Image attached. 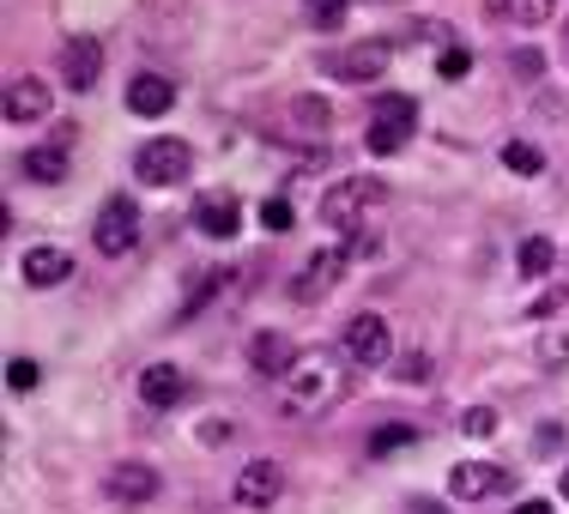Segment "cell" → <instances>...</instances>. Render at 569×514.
<instances>
[{"mask_svg": "<svg viewBox=\"0 0 569 514\" xmlns=\"http://www.w3.org/2000/svg\"><path fill=\"white\" fill-rule=\"evenodd\" d=\"M56 110V98H49L43 79H12L7 85V121H43Z\"/></svg>", "mask_w": 569, "mask_h": 514, "instance_id": "cell-18", "label": "cell"}, {"mask_svg": "<svg viewBox=\"0 0 569 514\" xmlns=\"http://www.w3.org/2000/svg\"><path fill=\"white\" fill-rule=\"evenodd\" d=\"M170 103H176V85H170L164 73H140V79L128 85V110L146 115V121H152V115H170Z\"/></svg>", "mask_w": 569, "mask_h": 514, "instance_id": "cell-19", "label": "cell"}, {"mask_svg": "<svg viewBox=\"0 0 569 514\" xmlns=\"http://www.w3.org/2000/svg\"><path fill=\"white\" fill-rule=\"evenodd\" d=\"M437 73H442V79H467V73H472V49H467V43H449V49L437 56Z\"/></svg>", "mask_w": 569, "mask_h": 514, "instance_id": "cell-25", "label": "cell"}, {"mask_svg": "<svg viewBox=\"0 0 569 514\" xmlns=\"http://www.w3.org/2000/svg\"><path fill=\"white\" fill-rule=\"evenodd\" d=\"M133 236H140V206H133L128 194L103 200L98 224H91V242H98V254H128Z\"/></svg>", "mask_w": 569, "mask_h": 514, "instance_id": "cell-7", "label": "cell"}, {"mask_svg": "<svg viewBox=\"0 0 569 514\" xmlns=\"http://www.w3.org/2000/svg\"><path fill=\"white\" fill-rule=\"evenodd\" d=\"M515 514H551V503H539V496H533V503H521Z\"/></svg>", "mask_w": 569, "mask_h": 514, "instance_id": "cell-35", "label": "cell"}, {"mask_svg": "<svg viewBox=\"0 0 569 514\" xmlns=\"http://www.w3.org/2000/svg\"><path fill=\"white\" fill-rule=\"evenodd\" d=\"M388 67V43H346V49H321V73L363 85V79H382Z\"/></svg>", "mask_w": 569, "mask_h": 514, "instance_id": "cell-5", "label": "cell"}, {"mask_svg": "<svg viewBox=\"0 0 569 514\" xmlns=\"http://www.w3.org/2000/svg\"><path fill=\"white\" fill-rule=\"evenodd\" d=\"M412 128H418V98L388 91V98L370 103V133H363V145H370L376 158H395L412 145Z\"/></svg>", "mask_w": 569, "mask_h": 514, "instance_id": "cell-2", "label": "cell"}, {"mask_svg": "<svg viewBox=\"0 0 569 514\" xmlns=\"http://www.w3.org/2000/svg\"><path fill=\"white\" fill-rule=\"evenodd\" d=\"M284 491V472L273 460H249V466L237 472V484H230V496H237V508H273Z\"/></svg>", "mask_w": 569, "mask_h": 514, "instance_id": "cell-10", "label": "cell"}, {"mask_svg": "<svg viewBox=\"0 0 569 514\" xmlns=\"http://www.w3.org/2000/svg\"><path fill=\"white\" fill-rule=\"evenodd\" d=\"M37 382H43V370H37L31 357H12V363H7V387H12V394H31Z\"/></svg>", "mask_w": 569, "mask_h": 514, "instance_id": "cell-26", "label": "cell"}, {"mask_svg": "<svg viewBox=\"0 0 569 514\" xmlns=\"http://www.w3.org/2000/svg\"><path fill=\"white\" fill-rule=\"evenodd\" d=\"M563 43H569V24H563Z\"/></svg>", "mask_w": 569, "mask_h": 514, "instance_id": "cell-37", "label": "cell"}, {"mask_svg": "<svg viewBox=\"0 0 569 514\" xmlns=\"http://www.w3.org/2000/svg\"><path fill=\"white\" fill-rule=\"evenodd\" d=\"M388 188L382 182H370V175H351V182L340 188H328V200H321V224H333V230H351L363 219V206H376Z\"/></svg>", "mask_w": 569, "mask_h": 514, "instance_id": "cell-6", "label": "cell"}, {"mask_svg": "<svg viewBox=\"0 0 569 514\" xmlns=\"http://www.w3.org/2000/svg\"><path fill=\"white\" fill-rule=\"evenodd\" d=\"M460 430H467V436H491V430H497V412H491V405H472V412L460 417Z\"/></svg>", "mask_w": 569, "mask_h": 514, "instance_id": "cell-30", "label": "cell"}, {"mask_svg": "<svg viewBox=\"0 0 569 514\" xmlns=\"http://www.w3.org/2000/svg\"><path fill=\"white\" fill-rule=\"evenodd\" d=\"M297 357H303V351L284 340V333H254L249 340V370L254 375H291Z\"/></svg>", "mask_w": 569, "mask_h": 514, "instance_id": "cell-16", "label": "cell"}, {"mask_svg": "<svg viewBox=\"0 0 569 514\" xmlns=\"http://www.w3.org/2000/svg\"><path fill=\"white\" fill-rule=\"evenodd\" d=\"M19 279H24L31 291H49V285H61V279H73V254L56 249V242H37V249H24Z\"/></svg>", "mask_w": 569, "mask_h": 514, "instance_id": "cell-11", "label": "cell"}, {"mask_svg": "<svg viewBox=\"0 0 569 514\" xmlns=\"http://www.w3.org/2000/svg\"><path fill=\"white\" fill-rule=\"evenodd\" d=\"M140 400L158 405V412H170V405L188 400V375L176 370V363H146L140 370Z\"/></svg>", "mask_w": 569, "mask_h": 514, "instance_id": "cell-15", "label": "cell"}, {"mask_svg": "<svg viewBox=\"0 0 569 514\" xmlns=\"http://www.w3.org/2000/svg\"><path fill=\"white\" fill-rule=\"evenodd\" d=\"M503 170L539 175V170H546V152H539V145H527V140H509V145H503Z\"/></svg>", "mask_w": 569, "mask_h": 514, "instance_id": "cell-24", "label": "cell"}, {"mask_svg": "<svg viewBox=\"0 0 569 514\" xmlns=\"http://www.w3.org/2000/svg\"><path fill=\"white\" fill-rule=\"evenodd\" d=\"M395 375H400V382H425V375H430V357H400Z\"/></svg>", "mask_w": 569, "mask_h": 514, "instance_id": "cell-31", "label": "cell"}, {"mask_svg": "<svg viewBox=\"0 0 569 514\" xmlns=\"http://www.w3.org/2000/svg\"><path fill=\"white\" fill-rule=\"evenodd\" d=\"M539 454H558L563 449V424H539V442H533Z\"/></svg>", "mask_w": 569, "mask_h": 514, "instance_id": "cell-32", "label": "cell"}, {"mask_svg": "<svg viewBox=\"0 0 569 514\" xmlns=\"http://www.w3.org/2000/svg\"><path fill=\"white\" fill-rule=\"evenodd\" d=\"M61 79L73 91H91L103 79V43L98 37H73V43L61 49Z\"/></svg>", "mask_w": 569, "mask_h": 514, "instance_id": "cell-14", "label": "cell"}, {"mask_svg": "<svg viewBox=\"0 0 569 514\" xmlns=\"http://www.w3.org/2000/svg\"><path fill=\"white\" fill-rule=\"evenodd\" d=\"M303 19L316 24V31H340L351 19V0H303Z\"/></svg>", "mask_w": 569, "mask_h": 514, "instance_id": "cell-22", "label": "cell"}, {"mask_svg": "<svg viewBox=\"0 0 569 514\" xmlns=\"http://www.w3.org/2000/svg\"><path fill=\"white\" fill-rule=\"evenodd\" d=\"M485 7H491V19H509V24H527V31H533V24H546L551 12V0H485Z\"/></svg>", "mask_w": 569, "mask_h": 514, "instance_id": "cell-21", "label": "cell"}, {"mask_svg": "<svg viewBox=\"0 0 569 514\" xmlns=\"http://www.w3.org/2000/svg\"><path fill=\"white\" fill-rule=\"evenodd\" d=\"M546 370H558V363H569V333H551V340H539V351H533Z\"/></svg>", "mask_w": 569, "mask_h": 514, "instance_id": "cell-28", "label": "cell"}, {"mask_svg": "<svg viewBox=\"0 0 569 514\" xmlns=\"http://www.w3.org/2000/svg\"><path fill=\"white\" fill-rule=\"evenodd\" d=\"M188 170H194V152H188V140H146L140 152H133V175H140L146 188L188 182Z\"/></svg>", "mask_w": 569, "mask_h": 514, "instance_id": "cell-4", "label": "cell"}, {"mask_svg": "<svg viewBox=\"0 0 569 514\" xmlns=\"http://www.w3.org/2000/svg\"><path fill=\"white\" fill-rule=\"evenodd\" d=\"M158 466H146V460H121V466H110V478H103V491L116 496V503H152L158 496Z\"/></svg>", "mask_w": 569, "mask_h": 514, "instance_id": "cell-13", "label": "cell"}, {"mask_svg": "<svg viewBox=\"0 0 569 514\" xmlns=\"http://www.w3.org/2000/svg\"><path fill=\"white\" fill-rule=\"evenodd\" d=\"M200 442H207V449H224V442H237V424H230V417H207V424H200Z\"/></svg>", "mask_w": 569, "mask_h": 514, "instance_id": "cell-29", "label": "cell"}, {"mask_svg": "<svg viewBox=\"0 0 569 514\" xmlns=\"http://www.w3.org/2000/svg\"><path fill=\"white\" fill-rule=\"evenodd\" d=\"M19 170H24V182H43V188L67 182V170H73V133H56V140H43V145H24Z\"/></svg>", "mask_w": 569, "mask_h": 514, "instance_id": "cell-8", "label": "cell"}, {"mask_svg": "<svg viewBox=\"0 0 569 514\" xmlns=\"http://www.w3.org/2000/svg\"><path fill=\"white\" fill-rule=\"evenodd\" d=\"M539 67H546V61H539V49H521V56H515V73H527V79H533Z\"/></svg>", "mask_w": 569, "mask_h": 514, "instance_id": "cell-33", "label": "cell"}, {"mask_svg": "<svg viewBox=\"0 0 569 514\" xmlns=\"http://www.w3.org/2000/svg\"><path fill=\"white\" fill-rule=\"evenodd\" d=\"M563 496H569V466H563Z\"/></svg>", "mask_w": 569, "mask_h": 514, "instance_id": "cell-36", "label": "cell"}, {"mask_svg": "<svg viewBox=\"0 0 569 514\" xmlns=\"http://www.w3.org/2000/svg\"><path fill=\"white\" fill-rule=\"evenodd\" d=\"M346 266H351V254H346V249H321L316 261H309L303 273L291 279V303H303V309H309V303H321V296L333 291V279H340Z\"/></svg>", "mask_w": 569, "mask_h": 514, "instance_id": "cell-9", "label": "cell"}, {"mask_svg": "<svg viewBox=\"0 0 569 514\" xmlns=\"http://www.w3.org/2000/svg\"><path fill=\"white\" fill-rule=\"evenodd\" d=\"M346 351H303L297 357V370L284 375V394H291L297 412H321V405H333L346 394Z\"/></svg>", "mask_w": 569, "mask_h": 514, "instance_id": "cell-1", "label": "cell"}, {"mask_svg": "<svg viewBox=\"0 0 569 514\" xmlns=\"http://www.w3.org/2000/svg\"><path fill=\"white\" fill-rule=\"evenodd\" d=\"M340 351H346L351 370H382L388 351H395V340H388V321L376 315V309L351 315V321H346V333H340Z\"/></svg>", "mask_w": 569, "mask_h": 514, "instance_id": "cell-3", "label": "cell"}, {"mask_svg": "<svg viewBox=\"0 0 569 514\" xmlns=\"http://www.w3.org/2000/svg\"><path fill=\"white\" fill-rule=\"evenodd\" d=\"M261 224H267V230H291V224H297L291 200H261Z\"/></svg>", "mask_w": 569, "mask_h": 514, "instance_id": "cell-27", "label": "cell"}, {"mask_svg": "<svg viewBox=\"0 0 569 514\" xmlns=\"http://www.w3.org/2000/svg\"><path fill=\"white\" fill-rule=\"evenodd\" d=\"M237 224H242V212H237V200H230V194H200V206H194V230H200V236L230 242V236H237Z\"/></svg>", "mask_w": 569, "mask_h": 514, "instance_id": "cell-17", "label": "cell"}, {"mask_svg": "<svg viewBox=\"0 0 569 514\" xmlns=\"http://www.w3.org/2000/svg\"><path fill=\"white\" fill-rule=\"evenodd\" d=\"M515 266H521V279H546L551 266H558V242H551V236H527L521 249H515Z\"/></svg>", "mask_w": 569, "mask_h": 514, "instance_id": "cell-20", "label": "cell"}, {"mask_svg": "<svg viewBox=\"0 0 569 514\" xmlns=\"http://www.w3.org/2000/svg\"><path fill=\"white\" fill-rule=\"evenodd\" d=\"M400 449H418V430H412V424H382V430L370 436V454H376V460H388V454H400Z\"/></svg>", "mask_w": 569, "mask_h": 514, "instance_id": "cell-23", "label": "cell"}, {"mask_svg": "<svg viewBox=\"0 0 569 514\" xmlns=\"http://www.w3.org/2000/svg\"><path fill=\"white\" fill-rule=\"evenodd\" d=\"M509 484L503 466H491V460H460V466L449 472V491L460 496V503H485V496H497Z\"/></svg>", "mask_w": 569, "mask_h": 514, "instance_id": "cell-12", "label": "cell"}, {"mask_svg": "<svg viewBox=\"0 0 569 514\" xmlns=\"http://www.w3.org/2000/svg\"><path fill=\"white\" fill-rule=\"evenodd\" d=\"M406 514H449V508L430 503V496H412V503H406Z\"/></svg>", "mask_w": 569, "mask_h": 514, "instance_id": "cell-34", "label": "cell"}]
</instances>
